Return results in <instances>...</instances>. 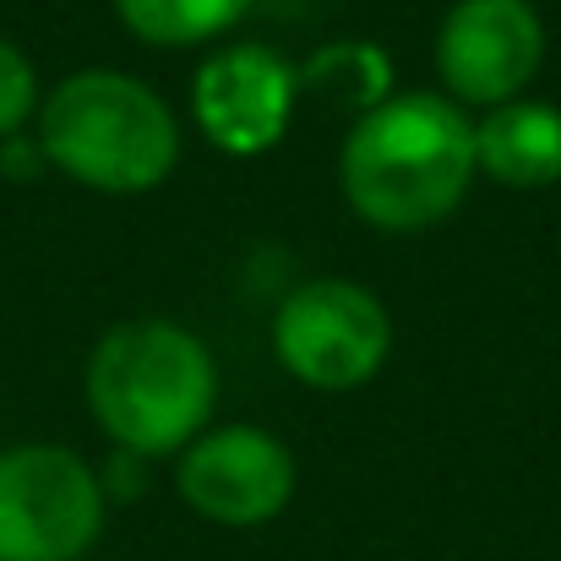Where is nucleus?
Wrapping results in <instances>:
<instances>
[{
	"label": "nucleus",
	"mask_w": 561,
	"mask_h": 561,
	"mask_svg": "<svg viewBox=\"0 0 561 561\" xmlns=\"http://www.w3.org/2000/svg\"><path fill=\"white\" fill-rule=\"evenodd\" d=\"M300 93H322L333 104H355L360 115L376 110L381 99H392V60L381 44L366 38H344V44H322L300 71H295Z\"/></svg>",
	"instance_id": "9d476101"
},
{
	"label": "nucleus",
	"mask_w": 561,
	"mask_h": 561,
	"mask_svg": "<svg viewBox=\"0 0 561 561\" xmlns=\"http://www.w3.org/2000/svg\"><path fill=\"white\" fill-rule=\"evenodd\" d=\"M245 5L251 0H115V16L142 44L186 49V44H207L224 27H234L245 16Z\"/></svg>",
	"instance_id": "9b49d317"
},
{
	"label": "nucleus",
	"mask_w": 561,
	"mask_h": 561,
	"mask_svg": "<svg viewBox=\"0 0 561 561\" xmlns=\"http://www.w3.org/2000/svg\"><path fill=\"white\" fill-rule=\"evenodd\" d=\"M546 60V22L529 0H458L436 27V71L463 110H502L524 99Z\"/></svg>",
	"instance_id": "423d86ee"
},
{
	"label": "nucleus",
	"mask_w": 561,
	"mask_h": 561,
	"mask_svg": "<svg viewBox=\"0 0 561 561\" xmlns=\"http://www.w3.org/2000/svg\"><path fill=\"white\" fill-rule=\"evenodd\" d=\"M175 491L218 529L273 524L295 496V453L262 425L202 431L175 463Z\"/></svg>",
	"instance_id": "0eeeda50"
},
{
	"label": "nucleus",
	"mask_w": 561,
	"mask_h": 561,
	"mask_svg": "<svg viewBox=\"0 0 561 561\" xmlns=\"http://www.w3.org/2000/svg\"><path fill=\"white\" fill-rule=\"evenodd\" d=\"M104 535V480L55 442L0 453V561H82Z\"/></svg>",
	"instance_id": "20e7f679"
},
{
	"label": "nucleus",
	"mask_w": 561,
	"mask_h": 561,
	"mask_svg": "<svg viewBox=\"0 0 561 561\" xmlns=\"http://www.w3.org/2000/svg\"><path fill=\"white\" fill-rule=\"evenodd\" d=\"M38 153L49 170L104 196H142L181 164V121L131 71H77L38 104Z\"/></svg>",
	"instance_id": "7ed1b4c3"
},
{
	"label": "nucleus",
	"mask_w": 561,
	"mask_h": 561,
	"mask_svg": "<svg viewBox=\"0 0 561 561\" xmlns=\"http://www.w3.org/2000/svg\"><path fill=\"white\" fill-rule=\"evenodd\" d=\"M0 170H5V175H22V181H33V175L44 170V153H38V142L5 137V142H0Z\"/></svg>",
	"instance_id": "ddd939ff"
},
{
	"label": "nucleus",
	"mask_w": 561,
	"mask_h": 561,
	"mask_svg": "<svg viewBox=\"0 0 561 561\" xmlns=\"http://www.w3.org/2000/svg\"><path fill=\"white\" fill-rule=\"evenodd\" d=\"M392 317L355 278H306L273 317L278 366L322 392H350L387 366Z\"/></svg>",
	"instance_id": "39448f33"
},
{
	"label": "nucleus",
	"mask_w": 561,
	"mask_h": 561,
	"mask_svg": "<svg viewBox=\"0 0 561 561\" xmlns=\"http://www.w3.org/2000/svg\"><path fill=\"white\" fill-rule=\"evenodd\" d=\"M295 71L267 44H234L196 66L191 77V110L213 148L229 159H256L284 142L295 121Z\"/></svg>",
	"instance_id": "6e6552de"
},
{
	"label": "nucleus",
	"mask_w": 561,
	"mask_h": 561,
	"mask_svg": "<svg viewBox=\"0 0 561 561\" xmlns=\"http://www.w3.org/2000/svg\"><path fill=\"white\" fill-rule=\"evenodd\" d=\"M474 181V126L442 93H392L339 148V186L381 234L442 224Z\"/></svg>",
	"instance_id": "f257e3e1"
},
{
	"label": "nucleus",
	"mask_w": 561,
	"mask_h": 561,
	"mask_svg": "<svg viewBox=\"0 0 561 561\" xmlns=\"http://www.w3.org/2000/svg\"><path fill=\"white\" fill-rule=\"evenodd\" d=\"M474 170L507 191H546L561 181V110L513 99L474 126Z\"/></svg>",
	"instance_id": "1a4fd4ad"
},
{
	"label": "nucleus",
	"mask_w": 561,
	"mask_h": 561,
	"mask_svg": "<svg viewBox=\"0 0 561 561\" xmlns=\"http://www.w3.org/2000/svg\"><path fill=\"white\" fill-rule=\"evenodd\" d=\"M44 93H38V71L33 60L22 55V44L0 38V142L16 137L33 115H38Z\"/></svg>",
	"instance_id": "f8f14e48"
},
{
	"label": "nucleus",
	"mask_w": 561,
	"mask_h": 561,
	"mask_svg": "<svg viewBox=\"0 0 561 561\" xmlns=\"http://www.w3.org/2000/svg\"><path fill=\"white\" fill-rule=\"evenodd\" d=\"M218 403V366L207 344L164 317L110 328L88 355V409L115 453H186Z\"/></svg>",
	"instance_id": "f03ea898"
}]
</instances>
